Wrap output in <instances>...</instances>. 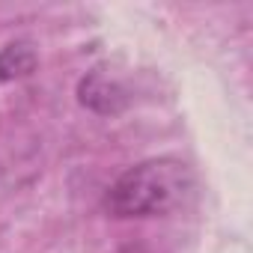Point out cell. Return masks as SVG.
Segmentation results:
<instances>
[{
    "label": "cell",
    "instance_id": "6da1fadb",
    "mask_svg": "<svg viewBox=\"0 0 253 253\" xmlns=\"http://www.w3.org/2000/svg\"><path fill=\"white\" fill-rule=\"evenodd\" d=\"M191 188V173L176 158H155L128 167L104 194L113 217H152L176 209Z\"/></svg>",
    "mask_w": 253,
    "mask_h": 253
},
{
    "label": "cell",
    "instance_id": "7a4b0ae2",
    "mask_svg": "<svg viewBox=\"0 0 253 253\" xmlns=\"http://www.w3.org/2000/svg\"><path fill=\"white\" fill-rule=\"evenodd\" d=\"M78 95H81V104H86L98 113H116L119 110V104H116L119 86L110 84L101 72H92L89 78H84L81 86H78Z\"/></svg>",
    "mask_w": 253,
    "mask_h": 253
},
{
    "label": "cell",
    "instance_id": "3957f363",
    "mask_svg": "<svg viewBox=\"0 0 253 253\" xmlns=\"http://www.w3.org/2000/svg\"><path fill=\"white\" fill-rule=\"evenodd\" d=\"M36 69V51L27 42H12L0 51V81H15Z\"/></svg>",
    "mask_w": 253,
    "mask_h": 253
}]
</instances>
